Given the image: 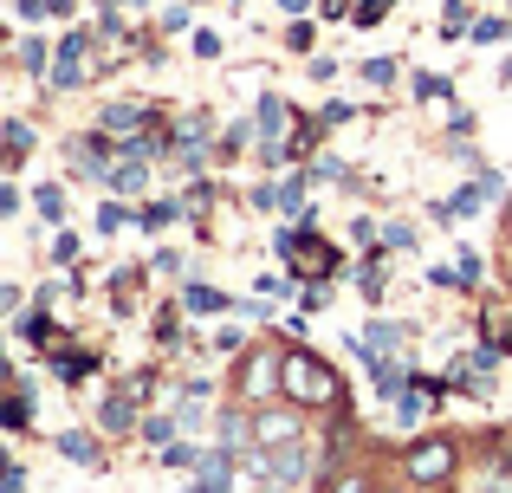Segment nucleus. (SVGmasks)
I'll list each match as a JSON object with an SVG mask.
<instances>
[{"instance_id":"obj_1","label":"nucleus","mask_w":512,"mask_h":493,"mask_svg":"<svg viewBox=\"0 0 512 493\" xmlns=\"http://www.w3.org/2000/svg\"><path fill=\"white\" fill-rule=\"evenodd\" d=\"M279 403L305 409V416H344L350 390H344V377H338L331 357L305 351V344H286V396H279Z\"/></svg>"},{"instance_id":"obj_2","label":"nucleus","mask_w":512,"mask_h":493,"mask_svg":"<svg viewBox=\"0 0 512 493\" xmlns=\"http://www.w3.org/2000/svg\"><path fill=\"white\" fill-rule=\"evenodd\" d=\"M286 396V344H253L247 357L234 364V403H247V409H266V403H279Z\"/></svg>"},{"instance_id":"obj_3","label":"nucleus","mask_w":512,"mask_h":493,"mask_svg":"<svg viewBox=\"0 0 512 493\" xmlns=\"http://www.w3.org/2000/svg\"><path fill=\"white\" fill-rule=\"evenodd\" d=\"M104 39H98V26H65L59 33V46H52V72H46V91H85L91 78H98V65H104Z\"/></svg>"},{"instance_id":"obj_4","label":"nucleus","mask_w":512,"mask_h":493,"mask_svg":"<svg viewBox=\"0 0 512 493\" xmlns=\"http://www.w3.org/2000/svg\"><path fill=\"white\" fill-rule=\"evenodd\" d=\"M454 474H461V442H454V435H415V442L402 448V481L415 493L454 487Z\"/></svg>"},{"instance_id":"obj_5","label":"nucleus","mask_w":512,"mask_h":493,"mask_svg":"<svg viewBox=\"0 0 512 493\" xmlns=\"http://www.w3.org/2000/svg\"><path fill=\"white\" fill-rule=\"evenodd\" d=\"M487 202H506V176H500V169H480L474 182H461V189H454L448 202H435L428 215H435L441 228H461V221H474Z\"/></svg>"},{"instance_id":"obj_6","label":"nucleus","mask_w":512,"mask_h":493,"mask_svg":"<svg viewBox=\"0 0 512 493\" xmlns=\"http://www.w3.org/2000/svg\"><path fill=\"white\" fill-rule=\"evenodd\" d=\"M156 124H163V111H156L150 98H104L98 117H91V130H104L111 143H130V137H143V130H156Z\"/></svg>"},{"instance_id":"obj_7","label":"nucleus","mask_w":512,"mask_h":493,"mask_svg":"<svg viewBox=\"0 0 512 493\" xmlns=\"http://www.w3.org/2000/svg\"><path fill=\"white\" fill-rule=\"evenodd\" d=\"M344 344H350V357H363V351H376V357H415V325H402V318H363Z\"/></svg>"},{"instance_id":"obj_8","label":"nucleus","mask_w":512,"mask_h":493,"mask_svg":"<svg viewBox=\"0 0 512 493\" xmlns=\"http://www.w3.org/2000/svg\"><path fill=\"white\" fill-rule=\"evenodd\" d=\"M253 442H260V448H292V442H305V409H292V403L253 409Z\"/></svg>"},{"instance_id":"obj_9","label":"nucleus","mask_w":512,"mask_h":493,"mask_svg":"<svg viewBox=\"0 0 512 493\" xmlns=\"http://www.w3.org/2000/svg\"><path fill=\"white\" fill-rule=\"evenodd\" d=\"M441 390H448V383H435V377H415V383H409V390H402V396H396V403H389V409H396V429H409V435H422V422H428V416H435V403H441Z\"/></svg>"},{"instance_id":"obj_10","label":"nucleus","mask_w":512,"mask_h":493,"mask_svg":"<svg viewBox=\"0 0 512 493\" xmlns=\"http://www.w3.org/2000/svg\"><path fill=\"white\" fill-rule=\"evenodd\" d=\"M130 429H143V403L130 383H117L98 396V435H130Z\"/></svg>"},{"instance_id":"obj_11","label":"nucleus","mask_w":512,"mask_h":493,"mask_svg":"<svg viewBox=\"0 0 512 493\" xmlns=\"http://www.w3.org/2000/svg\"><path fill=\"white\" fill-rule=\"evenodd\" d=\"M253 130H260V143H292V130H299V117H292V104L279 98V91H260V104H253Z\"/></svg>"},{"instance_id":"obj_12","label":"nucleus","mask_w":512,"mask_h":493,"mask_svg":"<svg viewBox=\"0 0 512 493\" xmlns=\"http://www.w3.org/2000/svg\"><path fill=\"white\" fill-rule=\"evenodd\" d=\"M214 448H227V455H247V448H260V442H253V409L247 403H227L221 409V416H214Z\"/></svg>"},{"instance_id":"obj_13","label":"nucleus","mask_w":512,"mask_h":493,"mask_svg":"<svg viewBox=\"0 0 512 493\" xmlns=\"http://www.w3.org/2000/svg\"><path fill=\"white\" fill-rule=\"evenodd\" d=\"M234 474H240V461L227 455V448H208L201 468L188 474V493H234Z\"/></svg>"},{"instance_id":"obj_14","label":"nucleus","mask_w":512,"mask_h":493,"mask_svg":"<svg viewBox=\"0 0 512 493\" xmlns=\"http://www.w3.org/2000/svg\"><path fill=\"white\" fill-rule=\"evenodd\" d=\"M240 299H227L221 286H208V279H182V312L188 318H227Z\"/></svg>"},{"instance_id":"obj_15","label":"nucleus","mask_w":512,"mask_h":493,"mask_svg":"<svg viewBox=\"0 0 512 493\" xmlns=\"http://www.w3.org/2000/svg\"><path fill=\"white\" fill-rule=\"evenodd\" d=\"M52 455H65L72 468H104V442L91 429H59L52 435Z\"/></svg>"},{"instance_id":"obj_16","label":"nucleus","mask_w":512,"mask_h":493,"mask_svg":"<svg viewBox=\"0 0 512 493\" xmlns=\"http://www.w3.org/2000/svg\"><path fill=\"white\" fill-rule=\"evenodd\" d=\"M435 286H448V292H474L480 279H487V266H480V253L474 247H454V266H435Z\"/></svg>"},{"instance_id":"obj_17","label":"nucleus","mask_w":512,"mask_h":493,"mask_svg":"<svg viewBox=\"0 0 512 493\" xmlns=\"http://www.w3.org/2000/svg\"><path fill=\"white\" fill-rule=\"evenodd\" d=\"M350 279H357L363 305H383V292H389V253H363V260L350 266Z\"/></svg>"},{"instance_id":"obj_18","label":"nucleus","mask_w":512,"mask_h":493,"mask_svg":"<svg viewBox=\"0 0 512 493\" xmlns=\"http://www.w3.org/2000/svg\"><path fill=\"white\" fill-rule=\"evenodd\" d=\"M46 364H52V377H59V383H85L91 370H98V351H72V344H52Z\"/></svg>"},{"instance_id":"obj_19","label":"nucleus","mask_w":512,"mask_h":493,"mask_svg":"<svg viewBox=\"0 0 512 493\" xmlns=\"http://www.w3.org/2000/svg\"><path fill=\"white\" fill-rule=\"evenodd\" d=\"M150 189V163H143V156H117V169H111V182H104V195H143Z\"/></svg>"},{"instance_id":"obj_20","label":"nucleus","mask_w":512,"mask_h":493,"mask_svg":"<svg viewBox=\"0 0 512 493\" xmlns=\"http://www.w3.org/2000/svg\"><path fill=\"white\" fill-rule=\"evenodd\" d=\"M182 215H188V208L175 202V195H156V202H143V208H137V228H143V234L156 241V234H169V228H175Z\"/></svg>"},{"instance_id":"obj_21","label":"nucleus","mask_w":512,"mask_h":493,"mask_svg":"<svg viewBox=\"0 0 512 493\" xmlns=\"http://www.w3.org/2000/svg\"><path fill=\"white\" fill-rule=\"evenodd\" d=\"M137 442H143V448L182 442V416H175V409H150V416H143V429H137Z\"/></svg>"},{"instance_id":"obj_22","label":"nucleus","mask_w":512,"mask_h":493,"mask_svg":"<svg viewBox=\"0 0 512 493\" xmlns=\"http://www.w3.org/2000/svg\"><path fill=\"white\" fill-rule=\"evenodd\" d=\"M13 65H20L26 78H39V85H46V72H52V46H46L39 33H26L20 46H13Z\"/></svg>"},{"instance_id":"obj_23","label":"nucleus","mask_w":512,"mask_h":493,"mask_svg":"<svg viewBox=\"0 0 512 493\" xmlns=\"http://www.w3.org/2000/svg\"><path fill=\"white\" fill-rule=\"evenodd\" d=\"M91 228L111 241V234H124V228H137V208H124V195H104L98 202V215H91Z\"/></svg>"},{"instance_id":"obj_24","label":"nucleus","mask_w":512,"mask_h":493,"mask_svg":"<svg viewBox=\"0 0 512 493\" xmlns=\"http://www.w3.org/2000/svg\"><path fill=\"white\" fill-rule=\"evenodd\" d=\"M0 137H7V176H20V163L33 156V124H26V117H7Z\"/></svg>"},{"instance_id":"obj_25","label":"nucleus","mask_w":512,"mask_h":493,"mask_svg":"<svg viewBox=\"0 0 512 493\" xmlns=\"http://www.w3.org/2000/svg\"><path fill=\"white\" fill-rule=\"evenodd\" d=\"M201 455H208V448L195 442V435H182V442H169V448H156V461H163L169 474H195L201 468Z\"/></svg>"},{"instance_id":"obj_26","label":"nucleus","mask_w":512,"mask_h":493,"mask_svg":"<svg viewBox=\"0 0 512 493\" xmlns=\"http://www.w3.org/2000/svg\"><path fill=\"white\" fill-rule=\"evenodd\" d=\"M150 338H156V351H175V344H182V305H156Z\"/></svg>"},{"instance_id":"obj_27","label":"nucleus","mask_w":512,"mask_h":493,"mask_svg":"<svg viewBox=\"0 0 512 493\" xmlns=\"http://www.w3.org/2000/svg\"><path fill=\"white\" fill-rule=\"evenodd\" d=\"M318 493H376V487H370V474H363V468H350V461H331V474L318 481Z\"/></svg>"},{"instance_id":"obj_28","label":"nucleus","mask_w":512,"mask_h":493,"mask_svg":"<svg viewBox=\"0 0 512 493\" xmlns=\"http://www.w3.org/2000/svg\"><path fill=\"white\" fill-rule=\"evenodd\" d=\"M7 429L26 435L33 429V377H13V403H7Z\"/></svg>"},{"instance_id":"obj_29","label":"nucleus","mask_w":512,"mask_h":493,"mask_svg":"<svg viewBox=\"0 0 512 493\" xmlns=\"http://www.w3.org/2000/svg\"><path fill=\"white\" fill-rule=\"evenodd\" d=\"M33 215L46 221V228H65V189L59 182H39L33 189Z\"/></svg>"},{"instance_id":"obj_30","label":"nucleus","mask_w":512,"mask_h":493,"mask_svg":"<svg viewBox=\"0 0 512 493\" xmlns=\"http://www.w3.org/2000/svg\"><path fill=\"white\" fill-rule=\"evenodd\" d=\"M409 91H415V104H448L454 98V78L448 72H415Z\"/></svg>"},{"instance_id":"obj_31","label":"nucleus","mask_w":512,"mask_h":493,"mask_svg":"<svg viewBox=\"0 0 512 493\" xmlns=\"http://www.w3.org/2000/svg\"><path fill=\"white\" fill-rule=\"evenodd\" d=\"M357 72H363V85H370V91H389V85H396V78H402V65H396V59H383V52H376V59H363Z\"/></svg>"},{"instance_id":"obj_32","label":"nucleus","mask_w":512,"mask_h":493,"mask_svg":"<svg viewBox=\"0 0 512 493\" xmlns=\"http://www.w3.org/2000/svg\"><path fill=\"white\" fill-rule=\"evenodd\" d=\"M214 351H221V357H247L253 351V338H247V325H214Z\"/></svg>"},{"instance_id":"obj_33","label":"nucleus","mask_w":512,"mask_h":493,"mask_svg":"<svg viewBox=\"0 0 512 493\" xmlns=\"http://www.w3.org/2000/svg\"><path fill=\"white\" fill-rule=\"evenodd\" d=\"M409 247H422V228L415 221H383V253H409Z\"/></svg>"},{"instance_id":"obj_34","label":"nucleus","mask_w":512,"mask_h":493,"mask_svg":"<svg viewBox=\"0 0 512 493\" xmlns=\"http://www.w3.org/2000/svg\"><path fill=\"white\" fill-rule=\"evenodd\" d=\"M441 33L467 39V33H474V7H467V0H448V7H441Z\"/></svg>"},{"instance_id":"obj_35","label":"nucleus","mask_w":512,"mask_h":493,"mask_svg":"<svg viewBox=\"0 0 512 493\" xmlns=\"http://www.w3.org/2000/svg\"><path fill=\"white\" fill-rule=\"evenodd\" d=\"M506 33H512V20H500V13H487V20H474V33H467V46H500Z\"/></svg>"},{"instance_id":"obj_36","label":"nucleus","mask_w":512,"mask_h":493,"mask_svg":"<svg viewBox=\"0 0 512 493\" xmlns=\"http://www.w3.org/2000/svg\"><path fill=\"white\" fill-rule=\"evenodd\" d=\"M305 169H312V182H350V163H344V156H312Z\"/></svg>"},{"instance_id":"obj_37","label":"nucleus","mask_w":512,"mask_h":493,"mask_svg":"<svg viewBox=\"0 0 512 493\" xmlns=\"http://www.w3.org/2000/svg\"><path fill=\"white\" fill-rule=\"evenodd\" d=\"M389 13H396V0H357V20H350V26H363V33H370V26H383Z\"/></svg>"},{"instance_id":"obj_38","label":"nucleus","mask_w":512,"mask_h":493,"mask_svg":"<svg viewBox=\"0 0 512 493\" xmlns=\"http://www.w3.org/2000/svg\"><path fill=\"white\" fill-rule=\"evenodd\" d=\"M247 208H253V215H279V182H253Z\"/></svg>"},{"instance_id":"obj_39","label":"nucleus","mask_w":512,"mask_h":493,"mask_svg":"<svg viewBox=\"0 0 512 493\" xmlns=\"http://www.w3.org/2000/svg\"><path fill=\"white\" fill-rule=\"evenodd\" d=\"M175 416H182V435H201V429H208V403H188V396H175Z\"/></svg>"},{"instance_id":"obj_40","label":"nucleus","mask_w":512,"mask_h":493,"mask_svg":"<svg viewBox=\"0 0 512 493\" xmlns=\"http://www.w3.org/2000/svg\"><path fill=\"white\" fill-rule=\"evenodd\" d=\"M188 26H195V7H188V0H182V7H163V20H156V33H188Z\"/></svg>"},{"instance_id":"obj_41","label":"nucleus","mask_w":512,"mask_h":493,"mask_svg":"<svg viewBox=\"0 0 512 493\" xmlns=\"http://www.w3.org/2000/svg\"><path fill=\"white\" fill-rule=\"evenodd\" d=\"M52 266H78V234L72 228H52Z\"/></svg>"},{"instance_id":"obj_42","label":"nucleus","mask_w":512,"mask_h":493,"mask_svg":"<svg viewBox=\"0 0 512 493\" xmlns=\"http://www.w3.org/2000/svg\"><path fill=\"white\" fill-rule=\"evenodd\" d=\"M150 273H163V279H182V273H188V260H182L175 247H156V253H150Z\"/></svg>"},{"instance_id":"obj_43","label":"nucleus","mask_w":512,"mask_h":493,"mask_svg":"<svg viewBox=\"0 0 512 493\" xmlns=\"http://www.w3.org/2000/svg\"><path fill=\"white\" fill-rule=\"evenodd\" d=\"M175 396H188V403H214V377H182Z\"/></svg>"},{"instance_id":"obj_44","label":"nucleus","mask_w":512,"mask_h":493,"mask_svg":"<svg viewBox=\"0 0 512 493\" xmlns=\"http://www.w3.org/2000/svg\"><path fill=\"white\" fill-rule=\"evenodd\" d=\"M350 117H357V104H344V98H331V104H325V111H318V124H325V130H344V124H350Z\"/></svg>"},{"instance_id":"obj_45","label":"nucleus","mask_w":512,"mask_h":493,"mask_svg":"<svg viewBox=\"0 0 512 493\" xmlns=\"http://www.w3.org/2000/svg\"><path fill=\"white\" fill-rule=\"evenodd\" d=\"M188 46H195V59H221V33H208V26H195Z\"/></svg>"},{"instance_id":"obj_46","label":"nucleus","mask_w":512,"mask_h":493,"mask_svg":"<svg viewBox=\"0 0 512 493\" xmlns=\"http://www.w3.org/2000/svg\"><path fill=\"white\" fill-rule=\"evenodd\" d=\"M182 208H188V215H208V208H214V182H195V189L182 195Z\"/></svg>"},{"instance_id":"obj_47","label":"nucleus","mask_w":512,"mask_h":493,"mask_svg":"<svg viewBox=\"0 0 512 493\" xmlns=\"http://www.w3.org/2000/svg\"><path fill=\"white\" fill-rule=\"evenodd\" d=\"M331 305V286L318 279V286H299V312H325Z\"/></svg>"},{"instance_id":"obj_48","label":"nucleus","mask_w":512,"mask_h":493,"mask_svg":"<svg viewBox=\"0 0 512 493\" xmlns=\"http://www.w3.org/2000/svg\"><path fill=\"white\" fill-rule=\"evenodd\" d=\"M312 39H318L312 20H292V26H286V46H292V52H312Z\"/></svg>"},{"instance_id":"obj_49","label":"nucleus","mask_w":512,"mask_h":493,"mask_svg":"<svg viewBox=\"0 0 512 493\" xmlns=\"http://www.w3.org/2000/svg\"><path fill=\"white\" fill-rule=\"evenodd\" d=\"M20 208H26V195H20V182H13V176H7V182H0V215H7V221H13V215H20Z\"/></svg>"},{"instance_id":"obj_50","label":"nucleus","mask_w":512,"mask_h":493,"mask_svg":"<svg viewBox=\"0 0 512 493\" xmlns=\"http://www.w3.org/2000/svg\"><path fill=\"white\" fill-rule=\"evenodd\" d=\"M500 279H506V292H512V202H506V234H500Z\"/></svg>"},{"instance_id":"obj_51","label":"nucleus","mask_w":512,"mask_h":493,"mask_svg":"<svg viewBox=\"0 0 512 493\" xmlns=\"http://www.w3.org/2000/svg\"><path fill=\"white\" fill-rule=\"evenodd\" d=\"M13 13H20L26 26H39V20H52V0H13Z\"/></svg>"},{"instance_id":"obj_52","label":"nucleus","mask_w":512,"mask_h":493,"mask_svg":"<svg viewBox=\"0 0 512 493\" xmlns=\"http://www.w3.org/2000/svg\"><path fill=\"white\" fill-rule=\"evenodd\" d=\"M318 13L325 20H357V0H318Z\"/></svg>"},{"instance_id":"obj_53","label":"nucleus","mask_w":512,"mask_h":493,"mask_svg":"<svg viewBox=\"0 0 512 493\" xmlns=\"http://www.w3.org/2000/svg\"><path fill=\"white\" fill-rule=\"evenodd\" d=\"M305 72H312V78H318V85H331V78H338V59H331V52H318V59H312V65H305Z\"/></svg>"},{"instance_id":"obj_54","label":"nucleus","mask_w":512,"mask_h":493,"mask_svg":"<svg viewBox=\"0 0 512 493\" xmlns=\"http://www.w3.org/2000/svg\"><path fill=\"white\" fill-rule=\"evenodd\" d=\"M20 305H26V292L7 279V286H0V312H7V318H20Z\"/></svg>"},{"instance_id":"obj_55","label":"nucleus","mask_w":512,"mask_h":493,"mask_svg":"<svg viewBox=\"0 0 512 493\" xmlns=\"http://www.w3.org/2000/svg\"><path fill=\"white\" fill-rule=\"evenodd\" d=\"M0 493H26V461H7V481H0Z\"/></svg>"},{"instance_id":"obj_56","label":"nucleus","mask_w":512,"mask_h":493,"mask_svg":"<svg viewBox=\"0 0 512 493\" xmlns=\"http://www.w3.org/2000/svg\"><path fill=\"white\" fill-rule=\"evenodd\" d=\"M78 13V0H52V20H72Z\"/></svg>"},{"instance_id":"obj_57","label":"nucleus","mask_w":512,"mask_h":493,"mask_svg":"<svg viewBox=\"0 0 512 493\" xmlns=\"http://www.w3.org/2000/svg\"><path fill=\"white\" fill-rule=\"evenodd\" d=\"M500 461L512 468V429H500Z\"/></svg>"},{"instance_id":"obj_58","label":"nucleus","mask_w":512,"mask_h":493,"mask_svg":"<svg viewBox=\"0 0 512 493\" xmlns=\"http://www.w3.org/2000/svg\"><path fill=\"white\" fill-rule=\"evenodd\" d=\"M376 493H415V487H409V481H383Z\"/></svg>"},{"instance_id":"obj_59","label":"nucleus","mask_w":512,"mask_h":493,"mask_svg":"<svg viewBox=\"0 0 512 493\" xmlns=\"http://www.w3.org/2000/svg\"><path fill=\"white\" fill-rule=\"evenodd\" d=\"M500 85H512V52H506V59H500Z\"/></svg>"},{"instance_id":"obj_60","label":"nucleus","mask_w":512,"mask_h":493,"mask_svg":"<svg viewBox=\"0 0 512 493\" xmlns=\"http://www.w3.org/2000/svg\"><path fill=\"white\" fill-rule=\"evenodd\" d=\"M124 7H130V13H143V7H156V0H124Z\"/></svg>"},{"instance_id":"obj_61","label":"nucleus","mask_w":512,"mask_h":493,"mask_svg":"<svg viewBox=\"0 0 512 493\" xmlns=\"http://www.w3.org/2000/svg\"><path fill=\"white\" fill-rule=\"evenodd\" d=\"M188 7H214V0H188Z\"/></svg>"},{"instance_id":"obj_62","label":"nucleus","mask_w":512,"mask_h":493,"mask_svg":"<svg viewBox=\"0 0 512 493\" xmlns=\"http://www.w3.org/2000/svg\"><path fill=\"white\" fill-rule=\"evenodd\" d=\"M98 7H124V0H98Z\"/></svg>"},{"instance_id":"obj_63","label":"nucleus","mask_w":512,"mask_h":493,"mask_svg":"<svg viewBox=\"0 0 512 493\" xmlns=\"http://www.w3.org/2000/svg\"><path fill=\"white\" fill-rule=\"evenodd\" d=\"M234 7H247V0H234Z\"/></svg>"}]
</instances>
